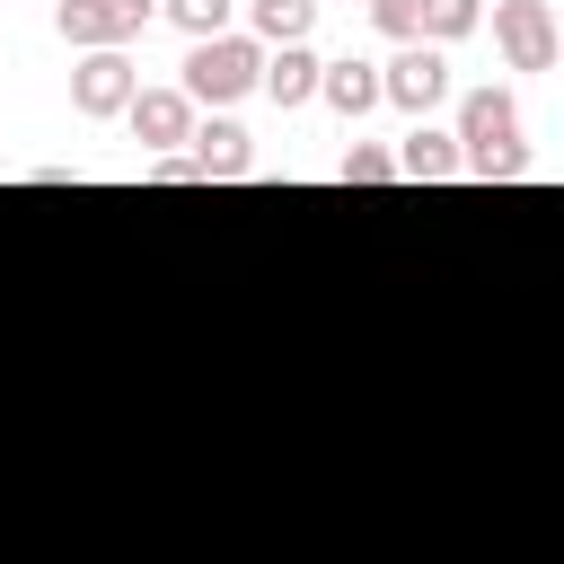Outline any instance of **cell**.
I'll return each mask as SVG.
<instances>
[{"label":"cell","instance_id":"cell-9","mask_svg":"<svg viewBox=\"0 0 564 564\" xmlns=\"http://www.w3.org/2000/svg\"><path fill=\"white\" fill-rule=\"evenodd\" d=\"M397 176H414V185H449V176H467V159H458V132H432V123H414V132L397 141Z\"/></svg>","mask_w":564,"mask_h":564},{"label":"cell","instance_id":"cell-6","mask_svg":"<svg viewBox=\"0 0 564 564\" xmlns=\"http://www.w3.org/2000/svg\"><path fill=\"white\" fill-rule=\"evenodd\" d=\"M132 97H141V70H132V53H79V70H70V115H88V123H115Z\"/></svg>","mask_w":564,"mask_h":564},{"label":"cell","instance_id":"cell-5","mask_svg":"<svg viewBox=\"0 0 564 564\" xmlns=\"http://www.w3.org/2000/svg\"><path fill=\"white\" fill-rule=\"evenodd\" d=\"M379 97L423 123V115L449 97V53H441V44H397V62H379Z\"/></svg>","mask_w":564,"mask_h":564},{"label":"cell","instance_id":"cell-1","mask_svg":"<svg viewBox=\"0 0 564 564\" xmlns=\"http://www.w3.org/2000/svg\"><path fill=\"white\" fill-rule=\"evenodd\" d=\"M458 159L476 185H520L529 150H520V97L511 88H467L458 97Z\"/></svg>","mask_w":564,"mask_h":564},{"label":"cell","instance_id":"cell-2","mask_svg":"<svg viewBox=\"0 0 564 564\" xmlns=\"http://www.w3.org/2000/svg\"><path fill=\"white\" fill-rule=\"evenodd\" d=\"M256 79H264V44H256L247 26H229V35H212V44H194V53H185V79H176V88L194 97V115H203V106H212V115H229Z\"/></svg>","mask_w":564,"mask_h":564},{"label":"cell","instance_id":"cell-16","mask_svg":"<svg viewBox=\"0 0 564 564\" xmlns=\"http://www.w3.org/2000/svg\"><path fill=\"white\" fill-rule=\"evenodd\" d=\"M370 26L388 44H423V0H370Z\"/></svg>","mask_w":564,"mask_h":564},{"label":"cell","instance_id":"cell-7","mask_svg":"<svg viewBox=\"0 0 564 564\" xmlns=\"http://www.w3.org/2000/svg\"><path fill=\"white\" fill-rule=\"evenodd\" d=\"M123 123H132V141H141L150 159H167L176 141H194V123H203V115H194V97H185V88H141V97L123 106Z\"/></svg>","mask_w":564,"mask_h":564},{"label":"cell","instance_id":"cell-4","mask_svg":"<svg viewBox=\"0 0 564 564\" xmlns=\"http://www.w3.org/2000/svg\"><path fill=\"white\" fill-rule=\"evenodd\" d=\"M150 18H159V0H62L53 9V26L70 35V53H123Z\"/></svg>","mask_w":564,"mask_h":564},{"label":"cell","instance_id":"cell-10","mask_svg":"<svg viewBox=\"0 0 564 564\" xmlns=\"http://www.w3.org/2000/svg\"><path fill=\"white\" fill-rule=\"evenodd\" d=\"M317 70H326V62H317L308 44H273V53H264V79H256V88H264V97H273V106L291 115V106H308V97H317Z\"/></svg>","mask_w":564,"mask_h":564},{"label":"cell","instance_id":"cell-8","mask_svg":"<svg viewBox=\"0 0 564 564\" xmlns=\"http://www.w3.org/2000/svg\"><path fill=\"white\" fill-rule=\"evenodd\" d=\"M185 159L203 167V185H212V176H256V141H247V123H229V115H212V123H194V141H185Z\"/></svg>","mask_w":564,"mask_h":564},{"label":"cell","instance_id":"cell-13","mask_svg":"<svg viewBox=\"0 0 564 564\" xmlns=\"http://www.w3.org/2000/svg\"><path fill=\"white\" fill-rule=\"evenodd\" d=\"M159 18L185 35V44H212V35H229V18H238V0H159Z\"/></svg>","mask_w":564,"mask_h":564},{"label":"cell","instance_id":"cell-3","mask_svg":"<svg viewBox=\"0 0 564 564\" xmlns=\"http://www.w3.org/2000/svg\"><path fill=\"white\" fill-rule=\"evenodd\" d=\"M494 53L511 70H555L564 62V26L546 0H494Z\"/></svg>","mask_w":564,"mask_h":564},{"label":"cell","instance_id":"cell-11","mask_svg":"<svg viewBox=\"0 0 564 564\" xmlns=\"http://www.w3.org/2000/svg\"><path fill=\"white\" fill-rule=\"evenodd\" d=\"M317 97H326V106H335L344 123H361L370 106H388V97H379V62H352V53L317 70Z\"/></svg>","mask_w":564,"mask_h":564},{"label":"cell","instance_id":"cell-18","mask_svg":"<svg viewBox=\"0 0 564 564\" xmlns=\"http://www.w3.org/2000/svg\"><path fill=\"white\" fill-rule=\"evenodd\" d=\"M361 9H370V0H361Z\"/></svg>","mask_w":564,"mask_h":564},{"label":"cell","instance_id":"cell-15","mask_svg":"<svg viewBox=\"0 0 564 564\" xmlns=\"http://www.w3.org/2000/svg\"><path fill=\"white\" fill-rule=\"evenodd\" d=\"M335 176H344V185H397V150H379V141H344Z\"/></svg>","mask_w":564,"mask_h":564},{"label":"cell","instance_id":"cell-14","mask_svg":"<svg viewBox=\"0 0 564 564\" xmlns=\"http://www.w3.org/2000/svg\"><path fill=\"white\" fill-rule=\"evenodd\" d=\"M485 26V0H423V44H458V35H476Z\"/></svg>","mask_w":564,"mask_h":564},{"label":"cell","instance_id":"cell-12","mask_svg":"<svg viewBox=\"0 0 564 564\" xmlns=\"http://www.w3.org/2000/svg\"><path fill=\"white\" fill-rule=\"evenodd\" d=\"M317 26V0H247V35L273 53V44H308Z\"/></svg>","mask_w":564,"mask_h":564},{"label":"cell","instance_id":"cell-17","mask_svg":"<svg viewBox=\"0 0 564 564\" xmlns=\"http://www.w3.org/2000/svg\"><path fill=\"white\" fill-rule=\"evenodd\" d=\"M150 185H203V167L185 150H167V159H150Z\"/></svg>","mask_w":564,"mask_h":564}]
</instances>
